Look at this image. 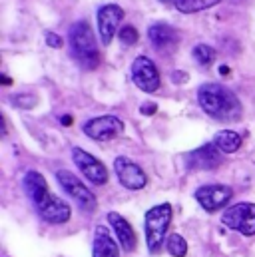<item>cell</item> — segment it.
Returning a JSON list of instances; mask_svg holds the SVG:
<instances>
[{
  "instance_id": "cell-10",
  "label": "cell",
  "mask_w": 255,
  "mask_h": 257,
  "mask_svg": "<svg viewBox=\"0 0 255 257\" xmlns=\"http://www.w3.org/2000/svg\"><path fill=\"white\" fill-rule=\"evenodd\" d=\"M233 197L231 188L227 186H221V184H213V186H203L195 192V199L197 203L207 211V213H213V211H219L221 207H225L229 203V199Z\"/></svg>"
},
{
  "instance_id": "cell-20",
  "label": "cell",
  "mask_w": 255,
  "mask_h": 257,
  "mask_svg": "<svg viewBox=\"0 0 255 257\" xmlns=\"http://www.w3.org/2000/svg\"><path fill=\"white\" fill-rule=\"evenodd\" d=\"M166 247H168L170 255H174V257L188 255V243H186V239H184L180 233H170V235H168V241H166Z\"/></svg>"
},
{
  "instance_id": "cell-25",
  "label": "cell",
  "mask_w": 255,
  "mask_h": 257,
  "mask_svg": "<svg viewBox=\"0 0 255 257\" xmlns=\"http://www.w3.org/2000/svg\"><path fill=\"white\" fill-rule=\"evenodd\" d=\"M140 110H142V114H146V116H152V114H156L158 106H156V104H144Z\"/></svg>"
},
{
  "instance_id": "cell-3",
  "label": "cell",
  "mask_w": 255,
  "mask_h": 257,
  "mask_svg": "<svg viewBox=\"0 0 255 257\" xmlns=\"http://www.w3.org/2000/svg\"><path fill=\"white\" fill-rule=\"evenodd\" d=\"M172 215H174L172 203H160L146 211L144 229H146V243H148L150 253H160L164 245V237L172 223Z\"/></svg>"
},
{
  "instance_id": "cell-4",
  "label": "cell",
  "mask_w": 255,
  "mask_h": 257,
  "mask_svg": "<svg viewBox=\"0 0 255 257\" xmlns=\"http://www.w3.org/2000/svg\"><path fill=\"white\" fill-rule=\"evenodd\" d=\"M221 223L233 231H239L241 235H255V203L241 201L227 207L221 215Z\"/></svg>"
},
{
  "instance_id": "cell-6",
  "label": "cell",
  "mask_w": 255,
  "mask_h": 257,
  "mask_svg": "<svg viewBox=\"0 0 255 257\" xmlns=\"http://www.w3.org/2000/svg\"><path fill=\"white\" fill-rule=\"evenodd\" d=\"M72 160L78 166V170L82 172V176L86 180H90L92 184L104 186L108 182V170H106V166L100 160H96L92 154H88L86 150L72 148Z\"/></svg>"
},
{
  "instance_id": "cell-13",
  "label": "cell",
  "mask_w": 255,
  "mask_h": 257,
  "mask_svg": "<svg viewBox=\"0 0 255 257\" xmlns=\"http://www.w3.org/2000/svg\"><path fill=\"white\" fill-rule=\"evenodd\" d=\"M148 38H150L152 46L158 52H164V54L174 52L178 48V44H180L178 32L168 24H152L148 28Z\"/></svg>"
},
{
  "instance_id": "cell-2",
  "label": "cell",
  "mask_w": 255,
  "mask_h": 257,
  "mask_svg": "<svg viewBox=\"0 0 255 257\" xmlns=\"http://www.w3.org/2000/svg\"><path fill=\"white\" fill-rule=\"evenodd\" d=\"M68 38H70V46H72V54L74 58L78 60V64L86 70H94L100 64V52H98V46H96V38H94V32L90 28L88 22H76L72 24L70 32H68Z\"/></svg>"
},
{
  "instance_id": "cell-19",
  "label": "cell",
  "mask_w": 255,
  "mask_h": 257,
  "mask_svg": "<svg viewBox=\"0 0 255 257\" xmlns=\"http://www.w3.org/2000/svg\"><path fill=\"white\" fill-rule=\"evenodd\" d=\"M221 0H178L176 2V8L184 14H191V12H199V10H205V8H211L215 4H219Z\"/></svg>"
},
{
  "instance_id": "cell-14",
  "label": "cell",
  "mask_w": 255,
  "mask_h": 257,
  "mask_svg": "<svg viewBox=\"0 0 255 257\" xmlns=\"http://www.w3.org/2000/svg\"><path fill=\"white\" fill-rule=\"evenodd\" d=\"M221 164V152L213 144H205L186 156V166L190 170H213Z\"/></svg>"
},
{
  "instance_id": "cell-8",
  "label": "cell",
  "mask_w": 255,
  "mask_h": 257,
  "mask_svg": "<svg viewBox=\"0 0 255 257\" xmlns=\"http://www.w3.org/2000/svg\"><path fill=\"white\" fill-rule=\"evenodd\" d=\"M84 134L96 142H108L114 140L124 132V122L116 116H98L84 124Z\"/></svg>"
},
{
  "instance_id": "cell-7",
  "label": "cell",
  "mask_w": 255,
  "mask_h": 257,
  "mask_svg": "<svg viewBox=\"0 0 255 257\" xmlns=\"http://www.w3.org/2000/svg\"><path fill=\"white\" fill-rule=\"evenodd\" d=\"M34 207H36V211H38V215L46 221V223H52V225H58V223H66L68 219H70V205L60 199V197H56L54 193H46L44 197H40L36 203H34Z\"/></svg>"
},
{
  "instance_id": "cell-26",
  "label": "cell",
  "mask_w": 255,
  "mask_h": 257,
  "mask_svg": "<svg viewBox=\"0 0 255 257\" xmlns=\"http://www.w3.org/2000/svg\"><path fill=\"white\" fill-rule=\"evenodd\" d=\"M172 80H174L176 84H184V82L188 80V74H184V72H174V74H172Z\"/></svg>"
},
{
  "instance_id": "cell-15",
  "label": "cell",
  "mask_w": 255,
  "mask_h": 257,
  "mask_svg": "<svg viewBox=\"0 0 255 257\" xmlns=\"http://www.w3.org/2000/svg\"><path fill=\"white\" fill-rule=\"evenodd\" d=\"M108 221H110V225H112V229H114L120 245L124 247V251H134L136 245H138V239H136V233H134V227L130 225V221L124 219L116 211H110L108 213Z\"/></svg>"
},
{
  "instance_id": "cell-5",
  "label": "cell",
  "mask_w": 255,
  "mask_h": 257,
  "mask_svg": "<svg viewBox=\"0 0 255 257\" xmlns=\"http://www.w3.org/2000/svg\"><path fill=\"white\" fill-rule=\"evenodd\" d=\"M56 180H58V184L62 186V190L78 205H80V209H84V211H94L96 209V205H98V201H96V195L90 192L72 172H68V170H58L56 172Z\"/></svg>"
},
{
  "instance_id": "cell-9",
  "label": "cell",
  "mask_w": 255,
  "mask_h": 257,
  "mask_svg": "<svg viewBox=\"0 0 255 257\" xmlns=\"http://www.w3.org/2000/svg\"><path fill=\"white\" fill-rule=\"evenodd\" d=\"M132 80L140 90H144L148 94H152L160 88V72L148 56H138L132 62Z\"/></svg>"
},
{
  "instance_id": "cell-28",
  "label": "cell",
  "mask_w": 255,
  "mask_h": 257,
  "mask_svg": "<svg viewBox=\"0 0 255 257\" xmlns=\"http://www.w3.org/2000/svg\"><path fill=\"white\" fill-rule=\"evenodd\" d=\"M160 2H166V4H170V2H174V4H176L178 0H160Z\"/></svg>"
},
{
  "instance_id": "cell-22",
  "label": "cell",
  "mask_w": 255,
  "mask_h": 257,
  "mask_svg": "<svg viewBox=\"0 0 255 257\" xmlns=\"http://www.w3.org/2000/svg\"><path fill=\"white\" fill-rule=\"evenodd\" d=\"M118 38H120V42H122V46H134L136 42H138V30L134 28V26H124L120 32H118Z\"/></svg>"
},
{
  "instance_id": "cell-17",
  "label": "cell",
  "mask_w": 255,
  "mask_h": 257,
  "mask_svg": "<svg viewBox=\"0 0 255 257\" xmlns=\"http://www.w3.org/2000/svg\"><path fill=\"white\" fill-rule=\"evenodd\" d=\"M24 190L28 193V197L32 199V203H36L40 197H44L46 193L50 192L44 176L40 172H34V170L24 176Z\"/></svg>"
},
{
  "instance_id": "cell-11",
  "label": "cell",
  "mask_w": 255,
  "mask_h": 257,
  "mask_svg": "<svg viewBox=\"0 0 255 257\" xmlns=\"http://www.w3.org/2000/svg\"><path fill=\"white\" fill-rule=\"evenodd\" d=\"M124 18V10L118 4H106L98 10V34L104 46L112 42V38L118 34V26Z\"/></svg>"
},
{
  "instance_id": "cell-27",
  "label": "cell",
  "mask_w": 255,
  "mask_h": 257,
  "mask_svg": "<svg viewBox=\"0 0 255 257\" xmlns=\"http://www.w3.org/2000/svg\"><path fill=\"white\" fill-rule=\"evenodd\" d=\"M62 124H66V126H70V124H72V118H70V116H66V118H62Z\"/></svg>"
},
{
  "instance_id": "cell-24",
  "label": "cell",
  "mask_w": 255,
  "mask_h": 257,
  "mask_svg": "<svg viewBox=\"0 0 255 257\" xmlns=\"http://www.w3.org/2000/svg\"><path fill=\"white\" fill-rule=\"evenodd\" d=\"M46 44L52 48H62V38L54 32H46Z\"/></svg>"
},
{
  "instance_id": "cell-21",
  "label": "cell",
  "mask_w": 255,
  "mask_h": 257,
  "mask_svg": "<svg viewBox=\"0 0 255 257\" xmlns=\"http://www.w3.org/2000/svg\"><path fill=\"white\" fill-rule=\"evenodd\" d=\"M193 58L199 66L207 68V66H211L215 62V50L211 46H207V44H197L193 48Z\"/></svg>"
},
{
  "instance_id": "cell-23",
  "label": "cell",
  "mask_w": 255,
  "mask_h": 257,
  "mask_svg": "<svg viewBox=\"0 0 255 257\" xmlns=\"http://www.w3.org/2000/svg\"><path fill=\"white\" fill-rule=\"evenodd\" d=\"M36 96H32V94H18V96H12V104L14 106H18V108H32V106H36Z\"/></svg>"
},
{
  "instance_id": "cell-16",
  "label": "cell",
  "mask_w": 255,
  "mask_h": 257,
  "mask_svg": "<svg viewBox=\"0 0 255 257\" xmlns=\"http://www.w3.org/2000/svg\"><path fill=\"white\" fill-rule=\"evenodd\" d=\"M92 257H120V247H118L116 239L104 225H98L94 231Z\"/></svg>"
},
{
  "instance_id": "cell-12",
  "label": "cell",
  "mask_w": 255,
  "mask_h": 257,
  "mask_svg": "<svg viewBox=\"0 0 255 257\" xmlns=\"http://www.w3.org/2000/svg\"><path fill=\"white\" fill-rule=\"evenodd\" d=\"M114 172H116L120 184H122L124 188H128V190H134V192H136V190H142V188L148 184L146 172H144L136 162L128 160L124 156L116 158V162H114Z\"/></svg>"
},
{
  "instance_id": "cell-18",
  "label": "cell",
  "mask_w": 255,
  "mask_h": 257,
  "mask_svg": "<svg viewBox=\"0 0 255 257\" xmlns=\"http://www.w3.org/2000/svg\"><path fill=\"white\" fill-rule=\"evenodd\" d=\"M221 154H233L241 148V136L237 132H231V130H221L213 136V142H211Z\"/></svg>"
},
{
  "instance_id": "cell-1",
  "label": "cell",
  "mask_w": 255,
  "mask_h": 257,
  "mask_svg": "<svg viewBox=\"0 0 255 257\" xmlns=\"http://www.w3.org/2000/svg\"><path fill=\"white\" fill-rule=\"evenodd\" d=\"M197 102L207 116L219 122H235L241 118V112H243L239 98L229 88L215 82H207L199 86Z\"/></svg>"
}]
</instances>
